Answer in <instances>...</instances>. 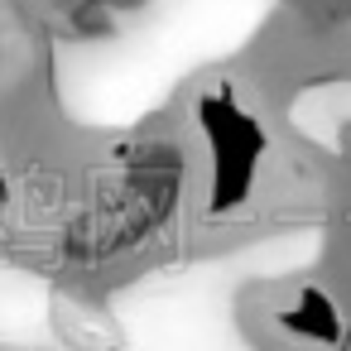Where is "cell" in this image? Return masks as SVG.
Wrapping results in <instances>:
<instances>
[{"instance_id":"1","label":"cell","mask_w":351,"mask_h":351,"mask_svg":"<svg viewBox=\"0 0 351 351\" xmlns=\"http://www.w3.org/2000/svg\"><path fill=\"white\" fill-rule=\"evenodd\" d=\"M289 327H293V332H303V337L332 341L341 322H337V308H332V298H327V293H313V289H308V293H303V303H298V308L289 313Z\"/></svg>"}]
</instances>
